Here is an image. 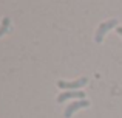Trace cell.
<instances>
[{"label": "cell", "instance_id": "6da1fadb", "mask_svg": "<svg viewBox=\"0 0 122 118\" xmlns=\"http://www.w3.org/2000/svg\"><path fill=\"white\" fill-rule=\"evenodd\" d=\"M117 23H119L117 19H110V20H107V22H102V23L99 25V28H97V33H96V36H94V40L97 44H101L102 40H104L105 34H107L111 28L117 27Z\"/></svg>", "mask_w": 122, "mask_h": 118}, {"label": "cell", "instance_id": "7a4b0ae2", "mask_svg": "<svg viewBox=\"0 0 122 118\" xmlns=\"http://www.w3.org/2000/svg\"><path fill=\"white\" fill-rule=\"evenodd\" d=\"M88 82L86 78H81V79H76V81H57V87L63 89V90H79L81 87Z\"/></svg>", "mask_w": 122, "mask_h": 118}, {"label": "cell", "instance_id": "3957f363", "mask_svg": "<svg viewBox=\"0 0 122 118\" xmlns=\"http://www.w3.org/2000/svg\"><path fill=\"white\" fill-rule=\"evenodd\" d=\"M90 106V101L88 100H79V101H74V103H71L68 107L65 109V112H63V117L65 118H71V115L74 112H77L79 109H82V107H88Z\"/></svg>", "mask_w": 122, "mask_h": 118}, {"label": "cell", "instance_id": "277c9868", "mask_svg": "<svg viewBox=\"0 0 122 118\" xmlns=\"http://www.w3.org/2000/svg\"><path fill=\"white\" fill-rule=\"evenodd\" d=\"M70 98H79V100H85V93L81 90H66L57 96V103H63V101L70 100Z\"/></svg>", "mask_w": 122, "mask_h": 118}, {"label": "cell", "instance_id": "5b68a950", "mask_svg": "<svg viewBox=\"0 0 122 118\" xmlns=\"http://www.w3.org/2000/svg\"><path fill=\"white\" fill-rule=\"evenodd\" d=\"M8 30H9V17H3L2 19V27H0V36H3Z\"/></svg>", "mask_w": 122, "mask_h": 118}, {"label": "cell", "instance_id": "8992f818", "mask_svg": "<svg viewBox=\"0 0 122 118\" xmlns=\"http://www.w3.org/2000/svg\"><path fill=\"white\" fill-rule=\"evenodd\" d=\"M116 33H117V34H119V36L122 37V27H117V28H116Z\"/></svg>", "mask_w": 122, "mask_h": 118}]
</instances>
